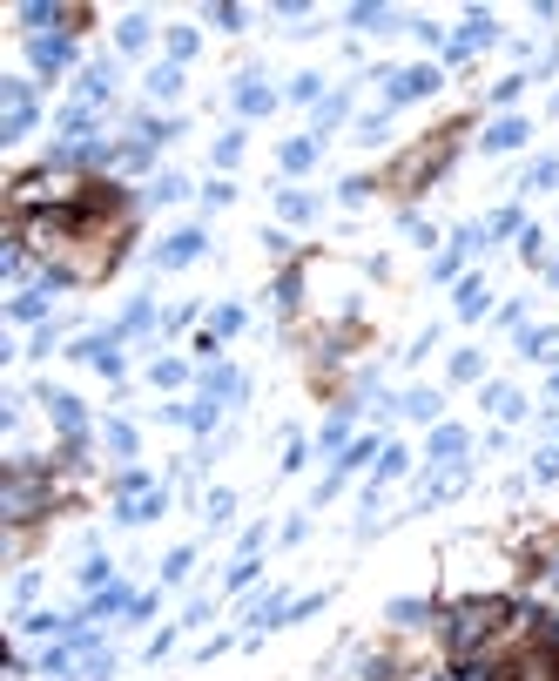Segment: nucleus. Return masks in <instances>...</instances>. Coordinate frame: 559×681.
I'll use <instances>...</instances> for the list:
<instances>
[{
    "label": "nucleus",
    "mask_w": 559,
    "mask_h": 681,
    "mask_svg": "<svg viewBox=\"0 0 559 681\" xmlns=\"http://www.w3.org/2000/svg\"><path fill=\"white\" fill-rule=\"evenodd\" d=\"M55 506V480H47L41 459H7V492H0V513L7 526H34Z\"/></svg>",
    "instance_id": "1"
},
{
    "label": "nucleus",
    "mask_w": 559,
    "mask_h": 681,
    "mask_svg": "<svg viewBox=\"0 0 559 681\" xmlns=\"http://www.w3.org/2000/svg\"><path fill=\"white\" fill-rule=\"evenodd\" d=\"M499 621H505V601H465V607H452V614H445V648L452 655H472Z\"/></svg>",
    "instance_id": "2"
},
{
    "label": "nucleus",
    "mask_w": 559,
    "mask_h": 681,
    "mask_svg": "<svg viewBox=\"0 0 559 681\" xmlns=\"http://www.w3.org/2000/svg\"><path fill=\"white\" fill-rule=\"evenodd\" d=\"M75 55H81L75 34H55V41H47V34H34V41H27V61L41 67V75H61V67H75Z\"/></svg>",
    "instance_id": "3"
},
{
    "label": "nucleus",
    "mask_w": 559,
    "mask_h": 681,
    "mask_svg": "<svg viewBox=\"0 0 559 681\" xmlns=\"http://www.w3.org/2000/svg\"><path fill=\"white\" fill-rule=\"evenodd\" d=\"M41 398H47V418H55V432L81 446V432H88V412H81V398H75V391H41Z\"/></svg>",
    "instance_id": "4"
},
{
    "label": "nucleus",
    "mask_w": 559,
    "mask_h": 681,
    "mask_svg": "<svg viewBox=\"0 0 559 681\" xmlns=\"http://www.w3.org/2000/svg\"><path fill=\"white\" fill-rule=\"evenodd\" d=\"M432 88H438V67H404V75H391L384 101H391V108H404V101H418V95H432Z\"/></svg>",
    "instance_id": "5"
},
{
    "label": "nucleus",
    "mask_w": 559,
    "mask_h": 681,
    "mask_svg": "<svg viewBox=\"0 0 559 681\" xmlns=\"http://www.w3.org/2000/svg\"><path fill=\"white\" fill-rule=\"evenodd\" d=\"M196 257H202V230H176V236L156 250V270H189Z\"/></svg>",
    "instance_id": "6"
},
{
    "label": "nucleus",
    "mask_w": 559,
    "mask_h": 681,
    "mask_svg": "<svg viewBox=\"0 0 559 681\" xmlns=\"http://www.w3.org/2000/svg\"><path fill=\"white\" fill-rule=\"evenodd\" d=\"M47 284H27V291H14V304H7V317L14 325H47Z\"/></svg>",
    "instance_id": "7"
},
{
    "label": "nucleus",
    "mask_w": 559,
    "mask_h": 681,
    "mask_svg": "<svg viewBox=\"0 0 559 681\" xmlns=\"http://www.w3.org/2000/svg\"><path fill=\"white\" fill-rule=\"evenodd\" d=\"M519 142H526V122H519V115H505V122H493V129H485V156H505V149H519Z\"/></svg>",
    "instance_id": "8"
},
{
    "label": "nucleus",
    "mask_w": 559,
    "mask_h": 681,
    "mask_svg": "<svg viewBox=\"0 0 559 681\" xmlns=\"http://www.w3.org/2000/svg\"><path fill=\"white\" fill-rule=\"evenodd\" d=\"M493 681H553V655H526L513 668H493Z\"/></svg>",
    "instance_id": "9"
},
{
    "label": "nucleus",
    "mask_w": 559,
    "mask_h": 681,
    "mask_svg": "<svg viewBox=\"0 0 559 681\" xmlns=\"http://www.w3.org/2000/svg\"><path fill=\"white\" fill-rule=\"evenodd\" d=\"M148 95H156V101H176V95H182V67H176V61L148 67Z\"/></svg>",
    "instance_id": "10"
},
{
    "label": "nucleus",
    "mask_w": 559,
    "mask_h": 681,
    "mask_svg": "<svg viewBox=\"0 0 559 681\" xmlns=\"http://www.w3.org/2000/svg\"><path fill=\"white\" fill-rule=\"evenodd\" d=\"M269 101H277V95H269L257 75H243V81H236V108H243V115H263Z\"/></svg>",
    "instance_id": "11"
},
{
    "label": "nucleus",
    "mask_w": 559,
    "mask_h": 681,
    "mask_svg": "<svg viewBox=\"0 0 559 681\" xmlns=\"http://www.w3.org/2000/svg\"><path fill=\"white\" fill-rule=\"evenodd\" d=\"M67 21H75V14L47 7V0H27V7H21V27H67Z\"/></svg>",
    "instance_id": "12"
},
{
    "label": "nucleus",
    "mask_w": 559,
    "mask_h": 681,
    "mask_svg": "<svg viewBox=\"0 0 559 681\" xmlns=\"http://www.w3.org/2000/svg\"><path fill=\"white\" fill-rule=\"evenodd\" d=\"M485 412H499V418H519V412H526V398H519L513 385H485Z\"/></svg>",
    "instance_id": "13"
},
{
    "label": "nucleus",
    "mask_w": 559,
    "mask_h": 681,
    "mask_svg": "<svg viewBox=\"0 0 559 681\" xmlns=\"http://www.w3.org/2000/svg\"><path fill=\"white\" fill-rule=\"evenodd\" d=\"M34 122H41V108H7V115H0V142H21Z\"/></svg>",
    "instance_id": "14"
},
{
    "label": "nucleus",
    "mask_w": 559,
    "mask_h": 681,
    "mask_svg": "<svg viewBox=\"0 0 559 681\" xmlns=\"http://www.w3.org/2000/svg\"><path fill=\"white\" fill-rule=\"evenodd\" d=\"M115 41H122V55H142V47H148V21H142V14H128V21L115 27Z\"/></svg>",
    "instance_id": "15"
},
{
    "label": "nucleus",
    "mask_w": 559,
    "mask_h": 681,
    "mask_svg": "<svg viewBox=\"0 0 559 681\" xmlns=\"http://www.w3.org/2000/svg\"><path fill=\"white\" fill-rule=\"evenodd\" d=\"M310 162H317V135H297V142L283 149V169H290V176H303Z\"/></svg>",
    "instance_id": "16"
},
{
    "label": "nucleus",
    "mask_w": 559,
    "mask_h": 681,
    "mask_svg": "<svg viewBox=\"0 0 559 681\" xmlns=\"http://www.w3.org/2000/svg\"><path fill=\"white\" fill-rule=\"evenodd\" d=\"M277 210L290 216V223H310V216H317V196H303V190H283V196H277Z\"/></svg>",
    "instance_id": "17"
},
{
    "label": "nucleus",
    "mask_w": 559,
    "mask_h": 681,
    "mask_svg": "<svg viewBox=\"0 0 559 681\" xmlns=\"http://www.w3.org/2000/svg\"><path fill=\"white\" fill-rule=\"evenodd\" d=\"M156 325V311H148V297H135L128 311H122V325H115V337H135V331H148Z\"/></svg>",
    "instance_id": "18"
},
{
    "label": "nucleus",
    "mask_w": 559,
    "mask_h": 681,
    "mask_svg": "<svg viewBox=\"0 0 559 681\" xmlns=\"http://www.w3.org/2000/svg\"><path fill=\"white\" fill-rule=\"evenodd\" d=\"M236 331H243V311L223 304V311H216V325H209V337H202V351H216V337H236Z\"/></svg>",
    "instance_id": "19"
},
{
    "label": "nucleus",
    "mask_w": 559,
    "mask_h": 681,
    "mask_svg": "<svg viewBox=\"0 0 559 681\" xmlns=\"http://www.w3.org/2000/svg\"><path fill=\"white\" fill-rule=\"evenodd\" d=\"M75 581L88 587V593H101V587H115V567H108V560H101V553H88V567H81Z\"/></svg>",
    "instance_id": "20"
},
{
    "label": "nucleus",
    "mask_w": 559,
    "mask_h": 681,
    "mask_svg": "<svg viewBox=\"0 0 559 681\" xmlns=\"http://www.w3.org/2000/svg\"><path fill=\"white\" fill-rule=\"evenodd\" d=\"M459 317H465V325H472V317H485V284L479 277L459 284Z\"/></svg>",
    "instance_id": "21"
},
{
    "label": "nucleus",
    "mask_w": 559,
    "mask_h": 681,
    "mask_svg": "<svg viewBox=\"0 0 559 681\" xmlns=\"http://www.w3.org/2000/svg\"><path fill=\"white\" fill-rule=\"evenodd\" d=\"M465 446H472V439L459 432V425H438V432H432V452H438V459H459Z\"/></svg>",
    "instance_id": "22"
},
{
    "label": "nucleus",
    "mask_w": 559,
    "mask_h": 681,
    "mask_svg": "<svg viewBox=\"0 0 559 681\" xmlns=\"http://www.w3.org/2000/svg\"><path fill=\"white\" fill-rule=\"evenodd\" d=\"M189 196V182L176 176V169H168V176H156V190H148V202H182Z\"/></svg>",
    "instance_id": "23"
},
{
    "label": "nucleus",
    "mask_w": 559,
    "mask_h": 681,
    "mask_svg": "<svg viewBox=\"0 0 559 681\" xmlns=\"http://www.w3.org/2000/svg\"><path fill=\"white\" fill-rule=\"evenodd\" d=\"M391 621L412 627V621H432V601H391Z\"/></svg>",
    "instance_id": "24"
},
{
    "label": "nucleus",
    "mask_w": 559,
    "mask_h": 681,
    "mask_svg": "<svg viewBox=\"0 0 559 681\" xmlns=\"http://www.w3.org/2000/svg\"><path fill=\"white\" fill-rule=\"evenodd\" d=\"M189 55H196V27H176V34H168V61L182 67V61H189Z\"/></svg>",
    "instance_id": "25"
},
{
    "label": "nucleus",
    "mask_w": 559,
    "mask_h": 681,
    "mask_svg": "<svg viewBox=\"0 0 559 681\" xmlns=\"http://www.w3.org/2000/svg\"><path fill=\"white\" fill-rule=\"evenodd\" d=\"M533 480H539V486H553V480H559V446H546V452L533 459Z\"/></svg>",
    "instance_id": "26"
},
{
    "label": "nucleus",
    "mask_w": 559,
    "mask_h": 681,
    "mask_svg": "<svg viewBox=\"0 0 559 681\" xmlns=\"http://www.w3.org/2000/svg\"><path fill=\"white\" fill-rule=\"evenodd\" d=\"M257 573H263V567H257V560H249V553H243V560H236V567H229V593H243L249 581H257Z\"/></svg>",
    "instance_id": "27"
},
{
    "label": "nucleus",
    "mask_w": 559,
    "mask_h": 681,
    "mask_svg": "<svg viewBox=\"0 0 559 681\" xmlns=\"http://www.w3.org/2000/svg\"><path fill=\"white\" fill-rule=\"evenodd\" d=\"M351 27H391V7H351Z\"/></svg>",
    "instance_id": "28"
},
{
    "label": "nucleus",
    "mask_w": 559,
    "mask_h": 681,
    "mask_svg": "<svg viewBox=\"0 0 559 681\" xmlns=\"http://www.w3.org/2000/svg\"><path fill=\"white\" fill-rule=\"evenodd\" d=\"M404 412H412V418H438V391H412V398H404Z\"/></svg>",
    "instance_id": "29"
},
{
    "label": "nucleus",
    "mask_w": 559,
    "mask_h": 681,
    "mask_svg": "<svg viewBox=\"0 0 559 681\" xmlns=\"http://www.w3.org/2000/svg\"><path fill=\"white\" fill-rule=\"evenodd\" d=\"M189 560H196V547H176L162 560V581H182V573H189Z\"/></svg>",
    "instance_id": "30"
},
{
    "label": "nucleus",
    "mask_w": 559,
    "mask_h": 681,
    "mask_svg": "<svg viewBox=\"0 0 559 681\" xmlns=\"http://www.w3.org/2000/svg\"><path fill=\"white\" fill-rule=\"evenodd\" d=\"M236 156H243V129H229L223 142H216V162H223V169H236Z\"/></svg>",
    "instance_id": "31"
},
{
    "label": "nucleus",
    "mask_w": 559,
    "mask_h": 681,
    "mask_svg": "<svg viewBox=\"0 0 559 681\" xmlns=\"http://www.w3.org/2000/svg\"><path fill=\"white\" fill-rule=\"evenodd\" d=\"M108 446L122 452V459H128V452H135V425H122V418H108Z\"/></svg>",
    "instance_id": "32"
},
{
    "label": "nucleus",
    "mask_w": 559,
    "mask_h": 681,
    "mask_svg": "<svg viewBox=\"0 0 559 681\" xmlns=\"http://www.w3.org/2000/svg\"><path fill=\"white\" fill-rule=\"evenodd\" d=\"M344 108H351V101H344V95H330V101H317V129H330V122H344Z\"/></svg>",
    "instance_id": "33"
},
{
    "label": "nucleus",
    "mask_w": 559,
    "mask_h": 681,
    "mask_svg": "<svg viewBox=\"0 0 559 681\" xmlns=\"http://www.w3.org/2000/svg\"><path fill=\"white\" fill-rule=\"evenodd\" d=\"M519 88H526V75H505L499 88H493V101H499V108H513V101H519Z\"/></svg>",
    "instance_id": "34"
},
{
    "label": "nucleus",
    "mask_w": 559,
    "mask_h": 681,
    "mask_svg": "<svg viewBox=\"0 0 559 681\" xmlns=\"http://www.w3.org/2000/svg\"><path fill=\"white\" fill-rule=\"evenodd\" d=\"M34 593H41V573H34V567H27V573H21V581H14V607H27V601H34Z\"/></svg>",
    "instance_id": "35"
},
{
    "label": "nucleus",
    "mask_w": 559,
    "mask_h": 681,
    "mask_svg": "<svg viewBox=\"0 0 559 681\" xmlns=\"http://www.w3.org/2000/svg\"><path fill=\"white\" fill-rule=\"evenodd\" d=\"M526 182H533V190H553V182H559V162H533Z\"/></svg>",
    "instance_id": "36"
},
{
    "label": "nucleus",
    "mask_w": 559,
    "mask_h": 681,
    "mask_svg": "<svg viewBox=\"0 0 559 681\" xmlns=\"http://www.w3.org/2000/svg\"><path fill=\"white\" fill-rule=\"evenodd\" d=\"M317 95H324V81H317V75H297L290 81V101H317Z\"/></svg>",
    "instance_id": "37"
},
{
    "label": "nucleus",
    "mask_w": 559,
    "mask_h": 681,
    "mask_svg": "<svg viewBox=\"0 0 559 681\" xmlns=\"http://www.w3.org/2000/svg\"><path fill=\"white\" fill-rule=\"evenodd\" d=\"M485 236H519V210H499L493 223H485Z\"/></svg>",
    "instance_id": "38"
},
{
    "label": "nucleus",
    "mask_w": 559,
    "mask_h": 681,
    "mask_svg": "<svg viewBox=\"0 0 559 681\" xmlns=\"http://www.w3.org/2000/svg\"><path fill=\"white\" fill-rule=\"evenodd\" d=\"M236 513V500H229V492H209V526H223Z\"/></svg>",
    "instance_id": "39"
},
{
    "label": "nucleus",
    "mask_w": 559,
    "mask_h": 681,
    "mask_svg": "<svg viewBox=\"0 0 559 681\" xmlns=\"http://www.w3.org/2000/svg\"><path fill=\"white\" fill-rule=\"evenodd\" d=\"M209 21L223 27V34H236V27H243V7H209Z\"/></svg>",
    "instance_id": "40"
},
{
    "label": "nucleus",
    "mask_w": 559,
    "mask_h": 681,
    "mask_svg": "<svg viewBox=\"0 0 559 681\" xmlns=\"http://www.w3.org/2000/svg\"><path fill=\"white\" fill-rule=\"evenodd\" d=\"M404 472V446H384V466H378V480H398Z\"/></svg>",
    "instance_id": "41"
},
{
    "label": "nucleus",
    "mask_w": 559,
    "mask_h": 681,
    "mask_svg": "<svg viewBox=\"0 0 559 681\" xmlns=\"http://www.w3.org/2000/svg\"><path fill=\"white\" fill-rule=\"evenodd\" d=\"M452 378H479V351H459V357H452Z\"/></svg>",
    "instance_id": "42"
},
{
    "label": "nucleus",
    "mask_w": 559,
    "mask_h": 681,
    "mask_svg": "<svg viewBox=\"0 0 559 681\" xmlns=\"http://www.w3.org/2000/svg\"><path fill=\"white\" fill-rule=\"evenodd\" d=\"M202 202H216V210H223V202H236V182H209V190H202Z\"/></svg>",
    "instance_id": "43"
}]
</instances>
